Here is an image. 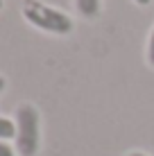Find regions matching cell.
I'll list each match as a JSON object with an SVG mask.
<instances>
[{
    "instance_id": "7",
    "label": "cell",
    "mask_w": 154,
    "mask_h": 156,
    "mask_svg": "<svg viewBox=\"0 0 154 156\" xmlns=\"http://www.w3.org/2000/svg\"><path fill=\"white\" fill-rule=\"evenodd\" d=\"M134 2H136V5H141V7H145V5H150L152 0H134Z\"/></svg>"
},
{
    "instance_id": "3",
    "label": "cell",
    "mask_w": 154,
    "mask_h": 156,
    "mask_svg": "<svg viewBox=\"0 0 154 156\" xmlns=\"http://www.w3.org/2000/svg\"><path fill=\"white\" fill-rule=\"evenodd\" d=\"M77 12L86 18H93V16L100 14V0H75Z\"/></svg>"
},
{
    "instance_id": "9",
    "label": "cell",
    "mask_w": 154,
    "mask_h": 156,
    "mask_svg": "<svg viewBox=\"0 0 154 156\" xmlns=\"http://www.w3.org/2000/svg\"><path fill=\"white\" fill-rule=\"evenodd\" d=\"M129 156H147V154H141V152H134V154H129Z\"/></svg>"
},
{
    "instance_id": "6",
    "label": "cell",
    "mask_w": 154,
    "mask_h": 156,
    "mask_svg": "<svg viewBox=\"0 0 154 156\" xmlns=\"http://www.w3.org/2000/svg\"><path fill=\"white\" fill-rule=\"evenodd\" d=\"M0 156H16V152H14L12 145H7V143L0 140Z\"/></svg>"
},
{
    "instance_id": "5",
    "label": "cell",
    "mask_w": 154,
    "mask_h": 156,
    "mask_svg": "<svg viewBox=\"0 0 154 156\" xmlns=\"http://www.w3.org/2000/svg\"><path fill=\"white\" fill-rule=\"evenodd\" d=\"M147 61H150V66L154 68V27L150 32V41H147Z\"/></svg>"
},
{
    "instance_id": "2",
    "label": "cell",
    "mask_w": 154,
    "mask_h": 156,
    "mask_svg": "<svg viewBox=\"0 0 154 156\" xmlns=\"http://www.w3.org/2000/svg\"><path fill=\"white\" fill-rule=\"evenodd\" d=\"M41 145L39 111L32 104H20L16 109V152L18 156H36Z\"/></svg>"
},
{
    "instance_id": "4",
    "label": "cell",
    "mask_w": 154,
    "mask_h": 156,
    "mask_svg": "<svg viewBox=\"0 0 154 156\" xmlns=\"http://www.w3.org/2000/svg\"><path fill=\"white\" fill-rule=\"evenodd\" d=\"M14 136H16V122L9 120V118H5V115H0V140L7 143L9 138H14Z\"/></svg>"
},
{
    "instance_id": "8",
    "label": "cell",
    "mask_w": 154,
    "mask_h": 156,
    "mask_svg": "<svg viewBox=\"0 0 154 156\" xmlns=\"http://www.w3.org/2000/svg\"><path fill=\"white\" fill-rule=\"evenodd\" d=\"M2 90H5V77L0 75V93H2Z\"/></svg>"
},
{
    "instance_id": "10",
    "label": "cell",
    "mask_w": 154,
    "mask_h": 156,
    "mask_svg": "<svg viewBox=\"0 0 154 156\" xmlns=\"http://www.w3.org/2000/svg\"><path fill=\"white\" fill-rule=\"evenodd\" d=\"M0 7H2V0H0Z\"/></svg>"
},
{
    "instance_id": "1",
    "label": "cell",
    "mask_w": 154,
    "mask_h": 156,
    "mask_svg": "<svg viewBox=\"0 0 154 156\" xmlns=\"http://www.w3.org/2000/svg\"><path fill=\"white\" fill-rule=\"evenodd\" d=\"M23 16L30 25L48 32V34H70L73 32V20L59 9L41 2V0H25L23 2Z\"/></svg>"
}]
</instances>
